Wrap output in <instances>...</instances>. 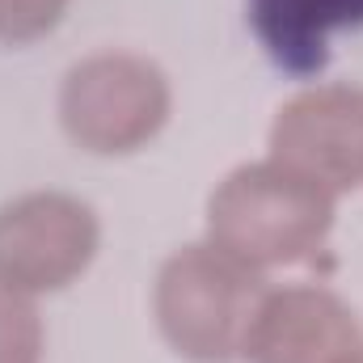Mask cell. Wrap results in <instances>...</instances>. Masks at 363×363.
Instances as JSON below:
<instances>
[{
	"instance_id": "obj_1",
	"label": "cell",
	"mask_w": 363,
	"mask_h": 363,
	"mask_svg": "<svg viewBox=\"0 0 363 363\" xmlns=\"http://www.w3.org/2000/svg\"><path fill=\"white\" fill-rule=\"evenodd\" d=\"M334 194L317 182L254 161L233 169L207 199V241L250 271L296 267L313 258L334 228Z\"/></svg>"
},
{
	"instance_id": "obj_2",
	"label": "cell",
	"mask_w": 363,
	"mask_h": 363,
	"mask_svg": "<svg viewBox=\"0 0 363 363\" xmlns=\"http://www.w3.org/2000/svg\"><path fill=\"white\" fill-rule=\"evenodd\" d=\"M262 274L220 254L211 241L182 245L157 271L152 313L165 342L190 363H233L245 355L250 325L262 308Z\"/></svg>"
},
{
	"instance_id": "obj_3",
	"label": "cell",
	"mask_w": 363,
	"mask_h": 363,
	"mask_svg": "<svg viewBox=\"0 0 363 363\" xmlns=\"http://www.w3.org/2000/svg\"><path fill=\"white\" fill-rule=\"evenodd\" d=\"M169 77L131 51H101L68 68L60 85V123L77 148L93 157H127L169 123Z\"/></svg>"
},
{
	"instance_id": "obj_4",
	"label": "cell",
	"mask_w": 363,
	"mask_h": 363,
	"mask_svg": "<svg viewBox=\"0 0 363 363\" xmlns=\"http://www.w3.org/2000/svg\"><path fill=\"white\" fill-rule=\"evenodd\" d=\"M101 245L93 207L64 190H30L0 207V287L17 296L64 291Z\"/></svg>"
},
{
	"instance_id": "obj_5",
	"label": "cell",
	"mask_w": 363,
	"mask_h": 363,
	"mask_svg": "<svg viewBox=\"0 0 363 363\" xmlns=\"http://www.w3.org/2000/svg\"><path fill=\"white\" fill-rule=\"evenodd\" d=\"M271 161L334 199L363 186V89L313 85L283 101L271 123Z\"/></svg>"
},
{
	"instance_id": "obj_6",
	"label": "cell",
	"mask_w": 363,
	"mask_h": 363,
	"mask_svg": "<svg viewBox=\"0 0 363 363\" xmlns=\"http://www.w3.org/2000/svg\"><path fill=\"white\" fill-rule=\"evenodd\" d=\"M250 363H359L363 330L347 300L330 287L296 283L267 287L262 308L250 325L245 355Z\"/></svg>"
},
{
	"instance_id": "obj_7",
	"label": "cell",
	"mask_w": 363,
	"mask_h": 363,
	"mask_svg": "<svg viewBox=\"0 0 363 363\" xmlns=\"http://www.w3.org/2000/svg\"><path fill=\"white\" fill-rule=\"evenodd\" d=\"M262 51L291 77H313L330 60V38L363 26V0H250Z\"/></svg>"
},
{
	"instance_id": "obj_8",
	"label": "cell",
	"mask_w": 363,
	"mask_h": 363,
	"mask_svg": "<svg viewBox=\"0 0 363 363\" xmlns=\"http://www.w3.org/2000/svg\"><path fill=\"white\" fill-rule=\"evenodd\" d=\"M47 330L30 296L0 287V363H43Z\"/></svg>"
},
{
	"instance_id": "obj_9",
	"label": "cell",
	"mask_w": 363,
	"mask_h": 363,
	"mask_svg": "<svg viewBox=\"0 0 363 363\" xmlns=\"http://www.w3.org/2000/svg\"><path fill=\"white\" fill-rule=\"evenodd\" d=\"M68 13V0H0V43L26 47L47 38Z\"/></svg>"
},
{
	"instance_id": "obj_10",
	"label": "cell",
	"mask_w": 363,
	"mask_h": 363,
	"mask_svg": "<svg viewBox=\"0 0 363 363\" xmlns=\"http://www.w3.org/2000/svg\"><path fill=\"white\" fill-rule=\"evenodd\" d=\"M359 363H363V359H359Z\"/></svg>"
}]
</instances>
